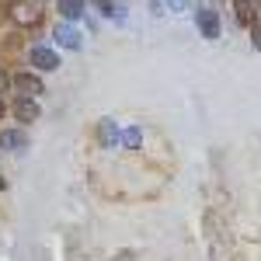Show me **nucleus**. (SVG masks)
<instances>
[{
  "label": "nucleus",
  "mask_w": 261,
  "mask_h": 261,
  "mask_svg": "<svg viewBox=\"0 0 261 261\" xmlns=\"http://www.w3.org/2000/svg\"><path fill=\"white\" fill-rule=\"evenodd\" d=\"M60 14L66 21H77L84 14V0H60Z\"/></svg>",
  "instance_id": "9"
},
{
  "label": "nucleus",
  "mask_w": 261,
  "mask_h": 261,
  "mask_svg": "<svg viewBox=\"0 0 261 261\" xmlns=\"http://www.w3.org/2000/svg\"><path fill=\"white\" fill-rule=\"evenodd\" d=\"M14 87L21 91V98H32V94H42V81L35 73H18L14 77Z\"/></svg>",
  "instance_id": "5"
},
{
  "label": "nucleus",
  "mask_w": 261,
  "mask_h": 261,
  "mask_svg": "<svg viewBox=\"0 0 261 261\" xmlns=\"http://www.w3.org/2000/svg\"><path fill=\"white\" fill-rule=\"evenodd\" d=\"M251 42H254V49L261 53V24H251Z\"/></svg>",
  "instance_id": "13"
},
{
  "label": "nucleus",
  "mask_w": 261,
  "mask_h": 261,
  "mask_svg": "<svg viewBox=\"0 0 261 261\" xmlns=\"http://www.w3.org/2000/svg\"><path fill=\"white\" fill-rule=\"evenodd\" d=\"M251 7H254V0H237V21L241 24H251L254 21V11Z\"/></svg>",
  "instance_id": "11"
},
{
  "label": "nucleus",
  "mask_w": 261,
  "mask_h": 261,
  "mask_svg": "<svg viewBox=\"0 0 261 261\" xmlns=\"http://www.w3.org/2000/svg\"><path fill=\"white\" fill-rule=\"evenodd\" d=\"M56 39H60V45H66V49H81V32H73V28H66V24L56 28Z\"/></svg>",
  "instance_id": "8"
},
{
  "label": "nucleus",
  "mask_w": 261,
  "mask_h": 261,
  "mask_svg": "<svg viewBox=\"0 0 261 261\" xmlns=\"http://www.w3.org/2000/svg\"><path fill=\"white\" fill-rule=\"evenodd\" d=\"M14 115H18L21 122H35L39 119V105H35L32 98H18L14 101Z\"/></svg>",
  "instance_id": "6"
},
{
  "label": "nucleus",
  "mask_w": 261,
  "mask_h": 261,
  "mask_svg": "<svg viewBox=\"0 0 261 261\" xmlns=\"http://www.w3.org/2000/svg\"><path fill=\"white\" fill-rule=\"evenodd\" d=\"M11 21L14 24H21V28H28V24H39L42 21V11H39V4L35 0H18V4H11Z\"/></svg>",
  "instance_id": "1"
},
{
  "label": "nucleus",
  "mask_w": 261,
  "mask_h": 261,
  "mask_svg": "<svg viewBox=\"0 0 261 261\" xmlns=\"http://www.w3.org/2000/svg\"><path fill=\"white\" fill-rule=\"evenodd\" d=\"M254 11H258V18H261V0H254Z\"/></svg>",
  "instance_id": "17"
},
{
  "label": "nucleus",
  "mask_w": 261,
  "mask_h": 261,
  "mask_svg": "<svg viewBox=\"0 0 261 261\" xmlns=\"http://www.w3.org/2000/svg\"><path fill=\"white\" fill-rule=\"evenodd\" d=\"M32 66H39V70H56V66H60V56H56L53 49H45V45H35V49H32Z\"/></svg>",
  "instance_id": "3"
},
{
  "label": "nucleus",
  "mask_w": 261,
  "mask_h": 261,
  "mask_svg": "<svg viewBox=\"0 0 261 261\" xmlns=\"http://www.w3.org/2000/svg\"><path fill=\"white\" fill-rule=\"evenodd\" d=\"M91 4L98 7V11L105 14V18H115V21H122V18H125V7H115L112 0H91Z\"/></svg>",
  "instance_id": "10"
},
{
  "label": "nucleus",
  "mask_w": 261,
  "mask_h": 261,
  "mask_svg": "<svg viewBox=\"0 0 261 261\" xmlns=\"http://www.w3.org/2000/svg\"><path fill=\"white\" fill-rule=\"evenodd\" d=\"M11 77H7V70H4V66H0V94H4V91H7V87H11Z\"/></svg>",
  "instance_id": "14"
},
{
  "label": "nucleus",
  "mask_w": 261,
  "mask_h": 261,
  "mask_svg": "<svg viewBox=\"0 0 261 261\" xmlns=\"http://www.w3.org/2000/svg\"><path fill=\"white\" fill-rule=\"evenodd\" d=\"M98 136H101V143H105V146H115V143H119V125H115L112 119H101Z\"/></svg>",
  "instance_id": "7"
},
{
  "label": "nucleus",
  "mask_w": 261,
  "mask_h": 261,
  "mask_svg": "<svg viewBox=\"0 0 261 261\" xmlns=\"http://www.w3.org/2000/svg\"><path fill=\"white\" fill-rule=\"evenodd\" d=\"M140 140H143V133H140V129H136V125L122 133V143H125V146H140Z\"/></svg>",
  "instance_id": "12"
},
{
  "label": "nucleus",
  "mask_w": 261,
  "mask_h": 261,
  "mask_svg": "<svg viewBox=\"0 0 261 261\" xmlns=\"http://www.w3.org/2000/svg\"><path fill=\"white\" fill-rule=\"evenodd\" d=\"M167 4H171V11H185L188 7V0H167Z\"/></svg>",
  "instance_id": "15"
},
{
  "label": "nucleus",
  "mask_w": 261,
  "mask_h": 261,
  "mask_svg": "<svg viewBox=\"0 0 261 261\" xmlns=\"http://www.w3.org/2000/svg\"><path fill=\"white\" fill-rule=\"evenodd\" d=\"M28 136L21 129H0V150H24Z\"/></svg>",
  "instance_id": "4"
},
{
  "label": "nucleus",
  "mask_w": 261,
  "mask_h": 261,
  "mask_svg": "<svg viewBox=\"0 0 261 261\" xmlns=\"http://www.w3.org/2000/svg\"><path fill=\"white\" fill-rule=\"evenodd\" d=\"M4 188H7V181H4V178H0V192H4Z\"/></svg>",
  "instance_id": "18"
},
{
  "label": "nucleus",
  "mask_w": 261,
  "mask_h": 261,
  "mask_svg": "<svg viewBox=\"0 0 261 261\" xmlns=\"http://www.w3.org/2000/svg\"><path fill=\"white\" fill-rule=\"evenodd\" d=\"M195 24H199V32L205 39H220V18H216V11H199Z\"/></svg>",
  "instance_id": "2"
},
{
  "label": "nucleus",
  "mask_w": 261,
  "mask_h": 261,
  "mask_svg": "<svg viewBox=\"0 0 261 261\" xmlns=\"http://www.w3.org/2000/svg\"><path fill=\"white\" fill-rule=\"evenodd\" d=\"M4 112H7V105H4V98H0V119H4Z\"/></svg>",
  "instance_id": "16"
}]
</instances>
